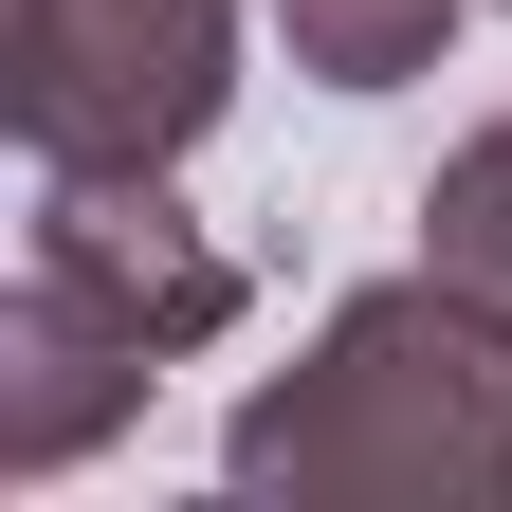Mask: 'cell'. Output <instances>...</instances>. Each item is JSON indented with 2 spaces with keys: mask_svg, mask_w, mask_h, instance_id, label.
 Wrapping results in <instances>:
<instances>
[{
  "mask_svg": "<svg viewBox=\"0 0 512 512\" xmlns=\"http://www.w3.org/2000/svg\"><path fill=\"white\" fill-rule=\"evenodd\" d=\"M238 110V0H0L19 165H183Z\"/></svg>",
  "mask_w": 512,
  "mask_h": 512,
  "instance_id": "2",
  "label": "cell"
},
{
  "mask_svg": "<svg viewBox=\"0 0 512 512\" xmlns=\"http://www.w3.org/2000/svg\"><path fill=\"white\" fill-rule=\"evenodd\" d=\"M421 256H439L458 293H494V311H512V110L439 147V183H421Z\"/></svg>",
  "mask_w": 512,
  "mask_h": 512,
  "instance_id": "6",
  "label": "cell"
},
{
  "mask_svg": "<svg viewBox=\"0 0 512 512\" xmlns=\"http://www.w3.org/2000/svg\"><path fill=\"white\" fill-rule=\"evenodd\" d=\"M220 476L293 512H512V311L439 256L330 293V330L275 384H238Z\"/></svg>",
  "mask_w": 512,
  "mask_h": 512,
  "instance_id": "1",
  "label": "cell"
},
{
  "mask_svg": "<svg viewBox=\"0 0 512 512\" xmlns=\"http://www.w3.org/2000/svg\"><path fill=\"white\" fill-rule=\"evenodd\" d=\"M147 384H165V366L128 348V330H92L74 293H37V275H19V293H0V476H19V494H37V476H74L92 439L147 421Z\"/></svg>",
  "mask_w": 512,
  "mask_h": 512,
  "instance_id": "4",
  "label": "cell"
},
{
  "mask_svg": "<svg viewBox=\"0 0 512 512\" xmlns=\"http://www.w3.org/2000/svg\"><path fill=\"white\" fill-rule=\"evenodd\" d=\"M19 275L74 293L92 330H128L147 366H202V348L238 330V256L165 202V165H37V202H19Z\"/></svg>",
  "mask_w": 512,
  "mask_h": 512,
  "instance_id": "3",
  "label": "cell"
},
{
  "mask_svg": "<svg viewBox=\"0 0 512 512\" xmlns=\"http://www.w3.org/2000/svg\"><path fill=\"white\" fill-rule=\"evenodd\" d=\"M275 37H293L311 92H403V74H439L458 0H275Z\"/></svg>",
  "mask_w": 512,
  "mask_h": 512,
  "instance_id": "5",
  "label": "cell"
},
{
  "mask_svg": "<svg viewBox=\"0 0 512 512\" xmlns=\"http://www.w3.org/2000/svg\"><path fill=\"white\" fill-rule=\"evenodd\" d=\"M494 19H512V0H494Z\"/></svg>",
  "mask_w": 512,
  "mask_h": 512,
  "instance_id": "7",
  "label": "cell"
}]
</instances>
